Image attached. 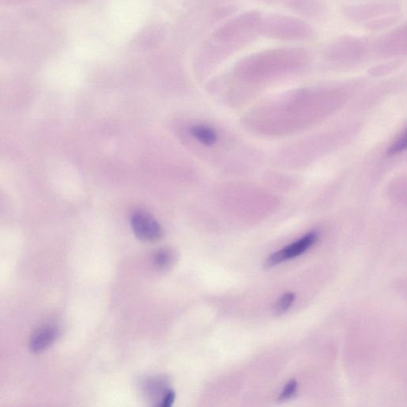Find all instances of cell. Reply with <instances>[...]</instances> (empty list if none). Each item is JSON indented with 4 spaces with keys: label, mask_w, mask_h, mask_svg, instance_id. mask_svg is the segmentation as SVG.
<instances>
[{
    "label": "cell",
    "mask_w": 407,
    "mask_h": 407,
    "mask_svg": "<svg viewBox=\"0 0 407 407\" xmlns=\"http://www.w3.org/2000/svg\"><path fill=\"white\" fill-rule=\"evenodd\" d=\"M264 14L250 10L231 21L221 31L222 39L235 46L252 43L261 36Z\"/></svg>",
    "instance_id": "obj_4"
},
{
    "label": "cell",
    "mask_w": 407,
    "mask_h": 407,
    "mask_svg": "<svg viewBox=\"0 0 407 407\" xmlns=\"http://www.w3.org/2000/svg\"><path fill=\"white\" fill-rule=\"evenodd\" d=\"M261 36L283 41H306L315 36V30L306 21L292 15L264 14Z\"/></svg>",
    "instance_id": "obj_3"
},
{
    "label": "cell",
    "mask_w": 407,
    "mask_h": 407,
    "mask_svg": "<svg viewBox=\"0 0 407 407\" xmlns=\"http://www.w3.org/2000/svg\"><path fill=\"white\" fill-rule=\"evenodd\" d=\"M190 132L192 137L204 145L212 146L217 142L215 130L206 125H196L191 128Z\"/></svg>",
    "instance_id": "obj_14"
},
{
    "label": "cell",
    "mask_w": 407,
    "mask_h": 407,
    "mask_svg": "<svg viewBox=\"0 0 407 407\" xmlns=\"http://www.w3.org/2000/svg\"><path fill=\"white\" fill-rule=\"evenodd\" d=\"M373 40L355 35H343L330 41L322 50L330 63L351 66L367 60L373 52Z\"/></svg>",
    "instance_id": "obj_2"
},
{
    "label": "cell",
    "mask_w": 407,
    "mask_h": 407,
    "mask_svg": "<svg viewBox=\"0 0 407 407\" xmlns=\"http://www.w3.org/2000/svg\"><path fill=\"white\" fill-rule=\"evenodd\" d=\"M373 55L381 59H397L407 52V30L406 23L398 24L388 32L373 40Z\"/></svg>",
    "instance_id": "obj_6"
},
{
    "label": "cell",
    "mask_w": 407,
    "mask_h": 407,
    "mask_svg": "<svg viewBox=\"0 0 407 407\" xmlns=\"http://www.w3.org/2000/svg\"><path fill=\"white\" fill-rule=\"evenodd\" d=\"M177 259V254L175 250L164 248L155 252L153 257V264L156 268L160 270H166L173 267Z\"/></svg>",
    "instance_id": "obj_12"
},
{
    "label": "cell",
    "mask_w": 407,
    "mask_h": 407,
    "mask_svg": "<svg viewBox=\"0 0 407 407\" xmlns=\"http://www.w3.org/2000/svg\"><path fill=\"white\" fill-rule=\"evenodd\" d=\"M260 1L267 2V3H277V2H284L285 0H260Z\"/></svg>",
    "instance_id": "obj_19"
},
{
    "label": "cell",
    "mask_w": 407,
    "mask_h": 407,
    "mask_svg": "<svg viewBox=\"0 0 407 407\" xmlns=\"http://www.w3.org/2000/svg\"><path fill=\"white\" fill-rule=\"evenodd\" d=\"M401 62H403L401 60H394L389 62V63L378 66L372 70V72L373 75H382L384 72H388L390 70H395V68L399 67L401 64Z\"/></svg>",
    "instance_id": "obj_17"
},
{
    "label": "cell",
    "mask_w": 407,
    "mask_h": 407,
    "mask_svg": "<svg viewBox=\"0 0 407 407\" xmlns=\"http://www.w3.org/2000/svg\"><path fill=\"white\" fill-rule=\"evenodd\" d=\"M297 388V381L295 379L290 380V382L286 384L283 393L279 395L278 400L279 401H284L291 399L296 394Z\"/></svg>",
    "instance_id": "obj_16"
},
{
    "label": "cell",
    "mask_w": 407,
    "mask_h": 407,
    "mask_svg": "<svg viewBox=\"0 0 407 407\" xmlns=\"http://www.w3.org/2000/svg\"><path fill=\"white\" fill-rule=\"evenodd\" d=\"M407 137L406 132L401 135L395 143L391 146V148L388 150V155L389 156H393L397 155L401 151L404 150L406 148Z\"/></svg>",
    "instance_id": "obj_18"
},
{
    "label": "cell",
    "mask_w": 407,
    "mask_h": 407,
    "mask_svg": "<svg viewBox=\"0 0 407 407\" xmlns=\"http://www.w3.org/2000/svg\"><path fill=\"white\" fill-rule=\"evenodd\" d=\"M318 239V234L316 232H311L305 235L299 241L288 245V246L278 250L266 259L264 263L265 268L275 267L286 260L295 259L305 253L312 246H314Z\"/></svg>",
    "instance_id": "obj_7"
},
{
    "label": "cell",
    "mask_w": 407,
    "mask_h": 407,
    "mask_svg": "<svg viewBox=\"0 0 407 407\" xmlns=\"http://www.w3.org/2000/svg\"><path fill=\"white\" fill-rule=\"evenodd\" d=\"M401 17L399 14L386 15L377 19L370 21L364 23L365 28L370 31H383L389 28H393L399 23Z\"/></svg>",
    "instance_id": "obj_13"
},
{
    "label": "cell",
    "mask_w": 407,
    "mask_h": 407,
    "mask_svg": "<svg viewBox=\"0 0 407 407\" xmlns=\"http://www.w3.org/2000/svg\"><path fill=\"white\" fill-rule=\"evenodd\" d=\"M312 60V52L304 47H278L250 54L239 64V71L250 79H269L301 70Z\"/></svg>",
    "instance_id": "obj_1"
},
{
    "label": "cell",
    "mask_w": 407,
    "mask_h": 407,
    "mask_svg": "<svg viewBox=\"0 0 407 407\" xmlns=\"http://www.w3.org/2000/svg\"><path fill=\"white\" fill-rule=\"evenodd\" d=\"M132 230L140 241H158L163 236V229L156 219L144 211L135 212L130 219Z\"/></svg>",
    "instance_id": "obj_8"
},
{
    "label": "cell",
    "mask_w": 407,
    "mask_h": 407,
    "mask_svg": "<svg viewBox=\"0 0 407 407\" xmlns=\"http://www.w3.org/2000/svg\"><path fill=\"white\" fill-rule=\"evenodd\" d=\"M286 7L301 17L311 19H322L328 14L324 0H285Z\"/></svg>",
    "instance_id": "obj_9"
},
{
    "label": "cell",
    "mask_w": 407,
    "mask_h": 407,
    "mask_svg": "<svg viewBox=\"0 0 407 407\" xmlns=\"http://www.w3.org/2000/svg\"><path fill=\"white\" fill-rule=\"evenodd\" d=\"M296 295L295 293H286L281 296V299L276 304L275 311L278 315L284 314L285 312L288 310L291 307L292 304L295 301Z\"/></svg>",
    "instance_id": "obj_15"
},
{
    "label": "cell",
    "mask_w": 407,
    "mask_h": 407,
    "mask_svg": "<svg viewBox=\"0 0 407 407\" xmlns=\"http://www.w3.org/2000/svg\"><path fill=\"white\" fill-rule=\"evenodd\" d=\"M145 390L150 399H153L155 405L159 406H161L167 395L172 390L166 381L161 377L149 379L146 384Z\"/></svg>",
    "instance_id": "obj_11"
},
{
    "label": "cell",
    "mask_w": 407,
    "mask_h": 407,
    "mask_svg": "<svg viewBox=\"0 0 407 407\" xmlns=\"http://www.w3.org/2000/svg\"><path fill=\"white\" fill-rule=\"evenodd\" d=\"M59 328L54 325H46L36 330L30 340V349L40 353L49 348L59 336Z\"/></svg>",
    "instance_id": "obj_10"
},
{
    "label": "cell",
    "mask_w": 407,
    "mask_h": 407,
    "mask_svg": "<svg viewBox=\"0 0 407 407\" xmlns=\"http://www.w3.org/2000/svg\"><path fill=\"white\" fill-rule=\"evenodd\" d=\"M401 4L399 0H373V1L350 4L344 7V18L355 23H366L370 21L386 17L399 14Z\"/></svg>",
    "instance_id": "obj_5"
}]
</instances>
